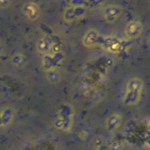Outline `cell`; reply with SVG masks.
I'll return each instance as SVG.
<instances>
[{"label": "cell", "mask_w": 150, "mask_h": 150, "mask_svg": "<svg viewBox=\"0 0 150 150\" xmlns=\"http://www.w3.org/2000/svg\"><path fill=\"white\" fill-rule=\"evenodd\" d=\"M143 91V82L138 76L131 77L126 85V91L123 97V104L127 106L136 105L142 97Z\"/></svg>", "instance_id": "6da1fadb"}, {"label": "cell", "mask_w": 150, "mask_h": 150, "mask_svg": "<svg viewBox=\"0 0 150 150\" xmlns=\"http://www.w3.org/2000/svg\"><path fill=\"white\" fill-rule=\"evenodd\" d=\"M72 120V110L69 105H64L60 108L59 116L56 119L54 125L56 128L68 132L71 128Z\"/></svg>", "instance_id": "5b68a950"}, {"label": "cell", "mask_w": 150, "mask_h": 150, "mask_svg": "<svg viewBox=\"0 0 150 150\" xmlns=\"http://www.w3.org/2000/svg\"><path fill=\"white\" fill-rule=\"evenodd\" d=\"M101 37H102L101 33H99L97 30L91 28L84 33L83 37V44L84 47L88 48L99 47Z\"/></svg>", "instance_id": "ba28073f"}, {"label": "cell", "mask_w": 150, "mask_h": 150, "mask_svg": "<svg viewBox=\"0 0 150 150\" xmlns=\"http://www.w3.org/2000/svg\"><path fill=\"white\" fill-rule=\"evenodd\" d=\"M65 58L66 54L62 51L44 54L41 58V67L45 71L50 69H59V68L63 64Z\"/></svg>", "instance_id": "277c9868"}, {"label": "cell", "mask_w": 150, "mask_h": 150, "mask_svg": "<svg viewBox=\"0 0 150 150\" xmlns=\"http://www.w3.org/2000/svg\"><path fill=\"white\" fill-rule=\"evenodd\" d=\"M122 149V145L120 142H113L110 146H108V150H121Z\"/></svg>", "instance_id": "2e32d148"}, {"label": "cell", "mask_w": 150, "mask_h": 150, "mask_svg": "<svg viewBox=\"0 0 150 150\" xmlns=\"http://www.w3.org/2000/svg\"><path fill=\"white\" fill-rule=\"evenodd\" d=\"M36 50L42 55L62 51V41L55 35H44L36 44Z\"/></svg>", "instance_id": "7a4b0ae2"}, {"label": "cell", "mask_w": 150, "mask_h": 150, "mask_svg": "<svg viewBox=\"0 0 150 150\" xmlns=\"http://www.w3.org/2000/svg\"><path fill=\"white\" fill-rule=\"evenodd\" d=\"M99 47L112 53H120L123 51L126 47V42L113 36H105L102 34Z\"/></svg>", "instance_id": "8992f818"}, {"label": "cell", "mask_w": 150, "mask_h": 150, "mask_svg": "<svg viewBox=\"0 0 150 150\" xmlns=\"http://www.w3.org/2000/svg\"><path fill=\"white\" fill-rule=\"evenodd\" d=\"M11 62L13 66L17 68H22L27 63V57L25 54L16 53L11 58Z\"/></svg>", "instance_id": "4fadbf2b"}, {"label": "cell", "mask_w": 150, "mask_h": 150, "mask_svg": "<svg viewBox=\"0 0 150 150\" xmlns=\"http://www.w3.org/2000/svg\"><path fill=\"white\" fill-rule=\"evenodd\" d=\"M142 30V24L139 20H131L125 27V34L128 39L134 40L141 36Z\"/></svg>", "instance_id": "9c48e42d"}, {"label": "cell", "mask_w": 150, "mask_h": 150, "mask_svg": "<svg viewBox=\"0 0 150 150\" xmlns=\"http://www.w3.org/2000/svg\"><path fill=\"white\" fill-rule=\"evenodd\" d=\"M87 10L88 9L86 7L78 4L76 1L69 2V5L63 10L62 18L65 22L68 23L76 21L86 15Z\"/></svg>", "instance_id": "3957f363"}, {"label": "cell", "mask_w": 150, "mask_h": 150, "mask_svg": "<svg viewBox=\"0 0 150 150\" xmlns=\"http://www.w3.org/2000/svg\"><path fill=\"white\" fill-rule=\"evenodd\" d=\"M22 11L25 17L30 21H36L40 15V7L34 2H27L22 7Z\"/></svg>", "instance_id": "30bf717a"}, {"label": "cell", "mask_w": 150, "mask_h": 150, "mask_svg": "<svg viewBox=\"0 0 150 150\" xmlns=\"http://www.w3.org/2000/svg\"><path fill=\"white\" fill-rule=\"evenodd\" d=\"M45 73H46L47 80L52 84L58 83L62 79V75L59 69H50V70L45 71Z\"/></svg>", "instance_id": "5bb4252c"}, {"label": "cell", "mask_w": 150, "mask_h": 150, "mask_svg": "<svg viewBox=\"0 0 150 150\" xmlns=\"http://www.w3.org/2000/svg\"><path fill=\"white\" fill-rule=\"evenodd\" d=\"M10 4V1H0V8H7Z\"/></svg>", "instance_id": "e0dca14e"}, {"label": "cell", "mask_w": 150, "mask_h": 150, "mask_svg": "<svg viewBox=\"0 0 150 150\" xmlns=\"http://www.w3.org/2000/svg\"><path fill=\"white\" fill-rule=\"evenodd\" d=\"M122 14V9L120 5L115 4H110L104 7L103 9V16L104 18L108 23L116 22Z\"/></svg>", "instance_id": "52a82bcc"}, {"label": "cell", "mask_w": 150, "mask_h": 150, "mask_svg": "<svg viewBox=\"0 0 150 150\" xmlns=\"http://www.w3.org/2000/svg\"><path fill=\"white\" fill-rule=\"evenodd\" d=\"M14 118V112L11 107H5L0 113V127H6L10 126Z\"/></svg>", "instance_id": "7c38bea8"}, {"label": "cell", "mask_w": 150, "mask_h": 150, "mask_svg": "<svg viewBox=\"0 0 150 150\" xmlns=\"http://www.w3.org/2000/svg\"><path fill=\"white\" fill-rule=\"evenodd\" d=\"M122 122V116L119 112L112 113L105 121V128L109 132L116 131Z\"/></svg>", "instance_id": "8fae6325"}, {"label": "cell", "mask_w": 150, "mask_h": 150, "mask_svg": "<svg viewBox=\"0 0 150 150\" xmlns=\"http://www.w3.org/2000/svg\"><path fill=\"white\" fill-rule=\"evenodd\" d=\"M94 149L96 150H108V145L102 137H97L94 140Z\"/></svg>", "instance_id": "9a60e30c"}]
</instances>
